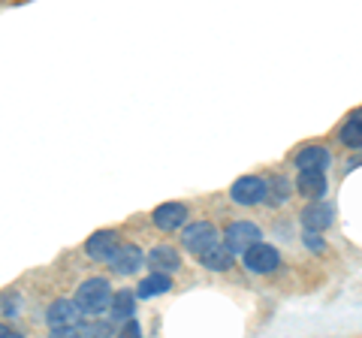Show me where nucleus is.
Masks as SVG:
<instances>
[{
	"instance_id": "obj_5",
	"label": "nucleus",
	"mask_w": 362,
	"mask_h": 338,
	"mask_svg": "<svg viewBox=\"0 0 362 338\" xmlns=\"http://www.w3.org/2000/svg\"><path fill=\"white\" fill-rule=\"evenodd\" d=\"M259 227L257 223H251V221H239V223H230L226 227V233H223V242H226V247H230L233 254H242L245 247H251L254 242H259Z\"/></svg>"
},
{
	"instance_id": "obj_13",
	"label": "nucleus",
	"mask_w": 362,
	"mask_h": 338,
	"mask_svg": "<svg viewBox=\"0 0 362 338\" xmlns=\"http://www.w3.org/2000/svg\"><path fill=\"white\" fill-rule=\"evenodd\" d=\"M332 223V209L326 206V202H314V206H308L302 211V227L308 233H320Z\"/></svg>"
},
{
	"instance_id": "obj_21",
	"label": "nucleus",
	"mask_w": 362,
	"mask_h": 338,
	"mask_svg": "<svg viewBox=\"0 0 362 338\" xmlns=\"http://www.w3.org/2000/svg\"><path fill=\"white\" fill-rule=\"evenodd\" d=\"M124 332H127V335H139V323H127V330H124Z\"/></svg>"
},
{
	"instance_id": "obj_22",
	"label": "nucleus",
	"mask_w": 362,
	"mask_h": 338,
	"mask_svg": "<svg viewBox=\"0 0 362 338\" xmlns=\"http://www.w3.org/2000/svg\"><path fill=\"white\" fill-rule=\"evenodd\" d=\"M308 245H311V247H314V251H320V247H323V245H320V242H317V235H314V233H311V235H308Z\"/></svg>"
},
{
	"instance_id": "obj_3",
	"label": "nucleus",
	"mask_w": 362,
	"mask_h": 338,
	"mask_svg": "<svg viewBox=\"0 0 362 338\" xmlns=\"http://www.w3.org/2000/svg\"><path fill=\"white\" fill-rule=\"evenodd\" d=\"M245 266H247V272H254V275H266V272H275L278 263H281V257L278 251L272 245H263V242H254L251 247H245Z\"/></svg>"
},
{
	"instance_id": "obj_18",
	"label": "nucleus",
	"mask_w": 362,
	"mask_h": 338,
	"mask_svg": "<svg viewBox=\"0 0 362 338\" xmlns=\"http://www.w3.org/2000/svg\"><path fill=\"white\" fill-rule=\"evenodd\" d=\"M287 197H290V182H287V178H275V182L269 185V190H266V199L272 202V206L284 202Z\"/></svg>"
},
{
	"instance_id": "obj_15",
	"label": "nucleus",
	"mask_w": 362,
	"mask_h": 338,
	"mask_svg": "<svg viewBox=\"0 0 362 338\" xmlns=\"http://www.w3.org/2000/svg\"><path fill=\"white\" fill-rule=\"evenodd\" d=\"M169 287H173V278H169V272H154V275L139 281V290H136V296H142V299L160 296V293H169Z\"/></svg>"
},
{
	"instance_id": "obj_1",
	"label": "nucleus",
	"mask_w": 362,
	"mask_h": 338,
	"mask_svg": "<svg viewBox=\"0 0 362 338\" xmlns=\"http://www.w3.org/2000/svg\"><path fill=\"white\" fill-rule=\"evenodd\" d=\"M112 299V290H109V281L106 278H88L85 284H78L76 290V305L82 314H100Z\"/></svg>"
},
{
	"instance_id": "obj_14",
	"label": "nucleus",
	"mask_w": 362,
	"mask_h": 338,
	"mask_svg": "<svg viewBox=\"0 0 362 338\" xmlns=\"http://www.w3.org/2000/svg\"><path fill=\"white\" fill-rule=\"evenodd\" d=\"M332 163V154L323 148V145H308L296 154V166L299 169H326Z\"/></svg>"
},
{
	"instance_id": "obj_10",
	"label": "nucleus",
	"mask_w": 362,
	"mask_h": 338,
	"mask_svg": "<svg viewBox=\"0 0 362 338\" xmlns=\"http://www.w3.org/2000/svg\"><path fill=\"white\" fill-rule=\"evenodd\" d=\"M199 260H202V266H206V269H211V272H223V269L233 266V251L226 247L223 239H218V242L209 245L206 251L199 254Z\"/></svg>"
},
{
	"instance_id": "obj_16",
	"label": "nucleus",
	"mask_w": 362,
	"mask_h": 338,
	"mask_svg": "<svg viewBox=\"0 0 362 338\" xmlns=\"http://www.w3.org/2000/svg\"><path fill=\"white\" fill-rule=\"evenodd\" d=\"M109 311H112V317H115V320H130L133 311H136V296L130 290L115 293V296L109 299Z\"/></svg>"
},
{
	"instance_id": "obj_2",
	"label": "nucleus",
	"mask_w": 362,
	"mask_h": 338,
	"mask_svg": "<svg viewBox=\"0 0 362 338\" xmlns=\"http://www.w3.org/2000/svg\"><path fill=\"white\" fill-rule=\"evenodd\" d=\"M49 330L54 335H76L78 332V326H82V311H78L76 302L70 299H58V302H52V308H49Z\"/></svg>"
},
{
	"instance_id": "obj_19",
	"label": "nucleus",
	"mask_w": 362,
	"mask_h": 338,
	"mask_svg": "<svg viewBox=\"0 0 362 338\" xmlns=\"http://www.w3.org/2000/svg\"><path fill=\"white\" fill-rule=\"evenodd\" d=\"M18 311H21V299H18V293L6 290L4 296H0V314H4V317H16Z\"/></svg>"
},
{
	"instance_id": "obj_8",
	"label": "nucleus",
	"mask_w": 362,
	"mask_h": 338,
	"mask_svg": "<svg viewBox=\"0 0 362 338\" xmlns=\"http://www.w3.org/2000/svg\"><path fill=\"white\" fill-rule=\"evenodd\" d=\"M151 218H154V223H157V230L173 233V230H178L181 223L187 221V206H185V202H163V206L154 209Z\"/></svg>"
},
{
	"instance_id": "obj_7",
	"label": "nucleus",
	"mask_w": 362,
	"mask_h": 338,
	"mask_svg": "<svg viewBox=\"0 0 362 338\" xmlns=\"http://www.w3.org/2000/svg\"><path fill=\"white\" fill-rule=\"evenodd\" d=\"M106 263L115 269L118 275H133V272H139V269L145 266V254L136 245H118Z\"/></svg>"
},
{
	"instance_id": "obj_20",
	"label": "nucleus",
	"mask_w": 362,
	"mask_h": 338,
	"mask_svg": "<svg viewBox=\"0 0 362 338\" xmlns=\"http://www.w3.org/2000/svg\"><path fill=\"white\" fill-rule=\"evenodd\" d=\"M6 335H18L13 326H6V323H0V338H6Z\"/></svg>"
},
{
	"instance_id": "obj_6",
	"label": "nucleus",
	"mask_w": 362,
	"mask_h": 338,
	"mask_svg": "<svg viewBox=\"0 0 362 338\" xmlns=\"http://www.w3.org/2000/svg\"><path fill=\"white\" fill-rule=\"evenodd\" d=\"M214 242H218V230H214L209 221L190 223V227H187L185 233H181V245H185L190 254H197V257H199L202 251H206L209 245H214Z\"/></svg>"
},
{
	"instance_id": "obj_17",
	"label": "nucleus",
	"mask_w": 362,
	"mask_h": 338,
	"mask_svg": "<svg viewBox=\"0 0 362 338\" xmlns=\"http://www.w3.org/2000/svg\"><path fill=\"white\" fill-rule=\"evenodd\" d=\"M338 139H341L347 148H362V115H354L341 130H338Z\"/></svg>"
},
{
	"instance_id": "obj_4",
	"label": "nucleus",
	"mask_w": 362,
	"mask_h": 338,
	"mask_svg": "<svg viewBox=\"0 0 362 338\" xmlns=\"http://www.w3.org/2000/svg\"><path fill=\"white\" fill-rule=\"evenodd\" d=\"M266 190H269V182H263L259 175H245L233 185L230 197L239 202V206H257V202L266 199Z\"/></svg>"
},
{
	"instance_id": "obj_11",
	"label": "nucleus",
	"mask_w": 362,
	"mask_h": 338,
	"mask_svg": "<svg viewBox=\"0 0 362 338\" xmlns=\"http://www.w3.org/2000/svg\"><path fill=\"white\" fill-rule=\"evenodd\" d=\"M115 247H118V235L112 233V230H100V233H94V235L88 239L85 251H88L90 260H109Z\"/></svg>"
},
{
	"instance_id": "obj_9",
	"label": "nucleus",
	"mask_w": 362,
	"mask_h": 338,
	"mask_svg": "<svg viewBox=\"0 0 362 338\" xmlns=\"http://www.w3.org/2000/svg\"><path fill=\"white\" fill-rule=\"evenodd\" d=\"M296 190L302 197H308V199L326 197V190H329V185H326V169H299Z\"/></svg>"
},
{
	"instance_id": "obj_12",
	"label": "nucleus",
	"mask_w": 362,
	"mask_h": 338,
	"mask_svg": "<svg viewBox=\"0 0 362 338\" xmlns=\"http://www.w3.org/2000/svg\"><path fill=\"white\" fill-rule=\"evenodd\" d=\"M145 263H148L154 272H175V269L181 266V257L175 247L169 245H157L154 251H148V257H145Z\"/></svg>"
}]
</instances>
